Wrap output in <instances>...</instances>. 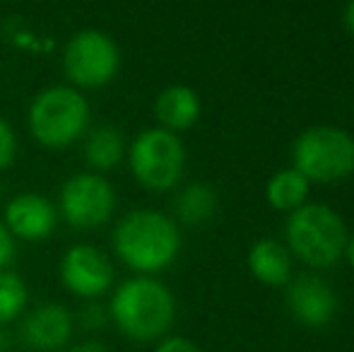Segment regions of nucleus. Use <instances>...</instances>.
Wrapping results in <instances>:
<instances>
[{"label":"nucleus","mask_w":354,"mask_h":352,"mask_svg":"<svg viewBox=\"0 0 354 352\" xmlns=\"http://www.w3.org/2000/svg\"><path fill=\"white\" fill-rule=\"evenodd\" d=\"M15 152H17V138L15 131L3 116H0V169H8L15 162Z\"/></svg>","instance_id":"aec40b11"},{"label":"nucleus","mask_w":354,"mask_h":352,"mask_svg":"<svg viewBox=\"0 0 354 352\" xmlns=\"http://www.w3.org/2000/svg\"><path fill=\"white\" fill-rule=\"evenodd\" d=\"M58 210L48 198L39 193H17L5 205V227L10 234L24 241H41L53 234Z\"/></svg>","instance_id":"f8f14e48"},{"label":"nucleus","mask_w":354,"mask_h":352,"mask_svg":"<svg viewBox=\"0 0 354 352\" xmlns=\"http://www.w3.org/2000/svg\"><path fill=\"white\" fill-rule=\"evenodd\" d=\"M61 282L71 295L84 302L104 297L113 287V263L92 244H75L63 254L58 268Z\"/></svg>","instance_id":"1a4fd4ad"},{"label":"nucleus","mask_w":354,"mask_h":352,"mask_svg":"<svg viewBox=\"0 0 354 352\" xmlns=\"http://www.w3.org/2000/svg\"><path fill=\"white\" fill-rule=\"evenodd\" d=\"M89 102L77 87L53 85L34 97L29 106V131L34 140L51 150H61L87 133Z\"/></svg>","instance_id":"20e7f679"},{"label":"nucleus","mask_w":354,"mask_h":352,"mask_svg":"<svg viewBox=\"0 0 354 352\" xmlns=\"http://www.w3.org/2000/svg\"><path fill=\"white\" fill-rule=\"evenodd\" d=\"M154 352H203L193 343L191 338H183V335H164L162 340H157Z\"/></svg>","instance_id":"412c9836"},{"label":"nucleus","mask_w":354,"mask_h":352,"mask_svg":"<svg viewBox=\"0 0 354 352\" xmlns=\"http://www.w3.org/2000/svg\"><path fill=\"white\" fill-rule=\"evenodd\" d=\"M311 181L304 174H299L294 167L275 172L266 183V201L272 210L277 212H292L301 207L308 201Z\"/></svg>","instance_id":"dca6fc26"},{"label":"nucleus","mask_w":354,"mask_h":352,"mask_svg":"<svg viewBox=\"0 0 354 352\" xmlns=\"http://www.w3.org/2000/svg\"><path fill=\"white\" fill-rule=\"evenodd\" d=\"M345 24L354 37V0H347V5H345Z\"/></svg>","instance_id":"b1692460"},{"label":"nucleus","mask_w":354,"mask_h":352,"mask_svg":"<svg viewBox=\"0 0 354 352\" xmlns=\"http://www.w3.org/2000/svg\"><path fill=\"white\" fill-rule=\"evenodd\" d=\"M251 275L266 287H282L292 280V254L277 239H258L246 256Z\"/></svg>","instance_id":"4468645a"},{"label":"nucleus","mask_w":354,"mask_h":352,"mask_svg":"<svg viewBox=\"0 0 354 352\" xmlns=\"http://www.w3.org/2000/svg\"><path fill=\"white\" fill-rule=\"evenodd\" d=\"M29 304V287L17 272L0 270V326L22 319Z\"/></svg>","instance_id":"a211bd4d"},{"label":"nucleus","mask_w":354,"mask_h":352,"mask_svg":"<svg viewBox=\"0 0 354 352\" xmlns=\"http://www.w3.org/2000/svg\"><path fill=\"white\" fill-rule=\"evenodd\" d=\"M109 324H111V321H109V306L99 304L97 299L87 302V304L75 314V326H80V328L87 331V333H97V331L106 328Z\"/></svg>","instance_id":"6ab92c4d"},{"label":"nucleus","mask_w":354,"mask_h":352,"mask_svg":"<svg viewBox=\"0 0 354 352\" xmlns=\"http://www.w3.org/2000/svg\"><path fill=\"white\" fill-rule=\"evenodd\" d=\"M63 68L75 87L97 89L109 85L118 75L121 51L106 32L82 29V32L73 34V39L66 44Z\"/></svg>","instance_id":"0eeeda50"},{"label":"nucleus","mask_w":354,"mask_h":352,"mask_svg":"<svg viewBox=\"0 0 354 352\" xmlns=\"http://www.w3.org/2000/svg\"><path fill=\"white\" fill-rule=\"evenodd\" d=\"M58 210L75 230H94L111 220L116 210V193L102 174L82 172L63 183Z\"/></svg>","instance_id":"6e6552de"},{"label":"nucleus","mask_w":354,"mask_h":352,"mask_svg":"<svg viewBox=\"0 0 354 352\" xmlns=\"http://www.w3.org/2000/svg\"><path fill=\"white\" fill-rule=\"evenodd\" d=\"M136 181L147 191L164 193L181 183L186 169V147L176 133L167 128H147L126 150Z\"/></svg>","instance_id":"423d86ee"},{"label":"nucleus","mask_w":354,"mask_h":352,"mask_svg":"<svg viewBox=\"0 0 354 352\" xmlns=\"http://www.w3.org/2000/svg\"><path fill=\"white\" fill-rule=\"evenodd\" d=\"M342 259L350 263V268H354V234L347 237V244H345V254H342Z\"/></svg>","instance_id":"393cba45"},{"label":"nucleus","mask_w":354,"mask_h":352,"mask_svg":"<svg viewBox=\"0 0 354 352\" xmlns=\"http://www.w3.org/2000/svg\"><path fill=\"white\" fill-rule=\"evenodd\" d=\"M201 97L188 85H169L154 99V116L159 121V128H167L171 133L193 128L201 118Z\"/></svg>","instance_id":"ddd939ff"},{"label":"nucleus","mask_w":354,"mask_h":352,"mask_svg":"<svg viewBox=\"0 0 354 352\" xmlns=\"http://www.w3.org/2000/svg\"><path fill=\"white\" fill-rule=\"evenodd\" d=\"M66 352H111V350H109V345H104L102 340L87 338V340H80V343L71 345Z\"/></svg>","instance_id":"5701e85b"},{"label":"nucleus","mask_w":354,"mask_h":352,"mask_svg":"<svg viewBox=\"0 0 354 352\" xmlns=\"http://www.w3.org/2000/svg\"><path fill=\"white\" fill-rule=\"evenodd\" d=\"M347 225L326 203H304L289 212L284 246L308 268H330L345 254Z\"/></svg>","instance_id":"7ed1b4c3"},{"label":"nucleus","mask_w":354,"mask_h":352,"mask_svg":"<svg viewBox=\"0 0 354 352\" xmlns=\"http://www.w3.org/2000/svg\"><path fill=\"white\" fill-rule=\"evenodd\" d=\"M292 167L311 183H337L354 174V138L345 128L311 126L292 145Z\"/></svg>","instance_id":"39448f33"},{"label":"nucleus","mask_w":354,"mask_h":352,"mask_svg":"<svg viewBox=\"0 0 354 352\" xmlns=\"http://www.w3.org/2000/svg\"><path fill=\"white\" fill-rule=\"evenodd\" d=\"M109 321L133 343H157L176 321V299L162 280L136 275L123 280L109 299Z\"/></svg>","instance_id":"f257e3e1"},{"label":"nucleus","mask_w":354,"mask_h":352,"mask_svg":"<svg viewBox=\"0 0 354 352\" xmlns=\"http://www.w3.org/2000/svg\"><path fill=\"white\" fill-rule=\"evenodd\" d=\"M287 309L306 328H323L337 314V295L323 277L304 272L287 282Z\"/></svg>","instance_id":"9b49d317"},{"label":"nucleus","mask_w":354,"mask_h":352,"mask_svg":"<svg viewBox=\"0 0 354 352\" xmlns=\"http://www.w3.org/2000/svg\"><path fill=\"white\" fill-rule=\"evenodd\" d=\"M82 152L84 162L94 172H109L121 165V160L126 157V142H123V136L116 126L102 123V126H94L92 131H87Z\"/></svg>","instance_id":"2eb2a0df"},{"label":"nucleus","mask_w":354,"mask_h":352,"mask_svg":"<svg viewBox=\"0 0 354 352\" xmlns=\"http://www.w3.org/2000/svg\"><path fill=\"white\" fill-rule=\"evenodd\" d=\"M75 335V314L58 302L34 306L24 311L19 321V338L34 352H61Z\"/></svg>","instance_id":"9d476101"},{"label":"nucleus","mask_w":354,"mask_h":352,"mask_svg":"<svg viewBox=\"0 0 354 352\" xmlns=\"http://www.w3.org/2000/svg\"><path fill=\"white\" fill-rule=\"evenodd\" d=\"M111 244L123 266L138 275H157L178 259L181 230L169 215L142 207L118 222Z\"/></svg>","instance_id":"f03ea898"},{"label":"nucleus","mask_w":354,"mask_h":352,"mask_svg":"<svg viewBox=\"0 0 354 352\" xmlns=\"http://www.w3.org/2000/svg\"><path fill=\"white\" fill-rule=\"evenodd\" d=\"M0 352H10V333L5 326H0Z\"/></svg>","instance_id":"a878e982"},{"label":"nucleus","mask_w":354,"mask_h":352,"mask_svg":"<svg viewBox=\"0 0 354 352\" xmlns=\"http://www.w3.org/2000/svg\"><path fill=\"white\" fill-rule=\"evenodd\" d=\"M15 237L10 234V230L5 227V222H0V270H8V266L15 261Z\"/></svg>","instance_id":"4be33fe9"},{"label":"nucleus","mask_w":354,"mask_h":352,"mask_svg":"<svg viewBox=\"0 0 354 352\" xmlns=\"http://www.w3.org/2000/svg\"><path fill=\"white\" fill-rule=\"evenodd\" d=\"M217 210V191L205 181L188 183L174 201V212L183 225H203Z\"/></svg>","instance_id":"f3484780"}]
</instances>
